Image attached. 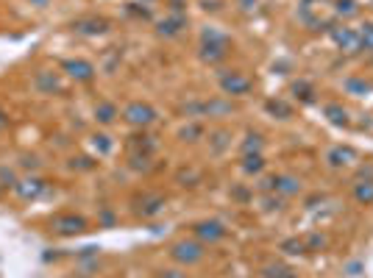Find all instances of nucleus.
I'll use <instances>...</instances> for the list:
<instances>
[{
    "label": "nucleus",
    "instance_id": "f257e3e1",
    "mask_svg": "<svg viewBox=\"0 0 373 278\" xmlns=\"http://www.w3.org/2000/svg\"><path fill=\"white\" fill-rule=\"evenodd\" d=\"M232 37L229 34H223V31H218V28H204L201 31V62L204 64H220V62H226L229 59V53H232Z\"/></svg>",
    "mask_w": 373,
    "mask_h": 278
},
{
    "label": "nucleus",
    "instance_id": "f03ea898",
    "mask_svg": "<svg viewBox=\"0 0 373 278\" xmlns=\"http://www.w3.org/2000/svg\"><path fill=\"white\" fill-rule=\"evenodd\" d=\"M170 256L181 264V267H193V264H201L204 256H207V245L198 242V239H178L170 250Z\"/></svg>",
    "mask_w": 373,
    "mask_h": 278
},
{
    "label": "nucleus",
    "instance_id": "7ed1b4c3",
    "mask_svg": "<svg viewBox=\"0 0 373 278\" xmlns=\"http://www.w3.org/2000/svg\"><path fill=\"white\" fill-rule=\"evenodd\" d=\"M156 109L150 106V103H145V101H131V103H125V109H123V120L131 125V128H139V131H145L148 125H153L156 123Z\"/></svg>",
    "mask_w": 373,
    "mask_h": 278
},
{
    "label": "nucleus",
    "instance_id": "20e7f679",
    "mask_svg": "<svg viewBox=\"0 0 373 278\" xmlns=\"http://www.w3.org/2000/svg\"><path fill=\"white\" fill-rule=\"evenodd\" d=\"M218 84H220V92H223L226 98H245V95L254 89V78L245 76V73H240V70L223 73V76L218 78Z\"/></svg>",
    "mask_w": 373,
    "mask_h": 278
},
{
    "label": "nucleus",
    "instance_id": "39448f33",
    "mask_svg": "<svg viewBox=\"0 0 373 278\" xmlns=\"http://www.w3.org/2000/svg\"><path fill=\"white\" fill-rule=\"evenodd\" d=\"M326 34H329V40L334 42V48H337V51H342V53H359L356 28H348L345 23H331Z\"/></svg>",
    "mask_w": 373,
    "mask_h": 278
},
{
    "label": "nucleus",
    "instance_id": "423d86ee",
    "mask_svg": "<svg viewBox=\"0 0 373 278\" xmlns=\"http://www.w3.org/2000/svg\"><path fill=\"white\" fill-rule=\"evenodd\" d=\"M193 234H196V239L198 242H204V245H218L220 239H226V225L220 223V220H198L196 225H193Z\"/></svg>",
    "mask_w": 373,
    "mask_h": 278
},
{
    "label": "nucleus",
    "instance_id": "0eeeda50",
    "mask_svg": "<svg viewBox=\"0 0 373 278\" xmlns=\"http://www.w3.org/2000/svg\"><path fill=\"white\" fill-rule=\"evenodd\" d=\"M326 162L334 170H345V167H354L359 162V150L354 145H331L326 150Z\"/></svg>",
    "mask_w": 373,
    "mask_h": 278
},
{
    "label": "nucleus",
    "instance_id": "6e6552de",
    "mask_svg": "<svg viewBox=\"0 0 373 278\" xmlns=\"http://www.w3.org/2000/svg\"><path fill=\"white\" fill-rule=\"evenodd\" d=\"M51 225H53V231L62 234V236H76V234H84V231L89 228V223H87L81 214H73V211L56 214V217L51 220Z\"/></svg>",
    "mask_w": 373,
    "mask_h": 278
},
{
    "label": "nucleus",
    "instance_id": "1a4fd4ad",
    "mask_svg": "<svg viewBox=\"0 0 373 278\" xmlns=\"http://www.w3.org/2000/svg\"><path fill=\"white\" fill-rule=\"evenodd\" d=\"M62 70L67 73V78H73V81H78V84H89V81L98 76V67H95L92 62H87V59H67V62L62 64Z\"/></svg>",
    "mask_w": 373,
    "mask_h": 278
},
{
    "label": "nucleus",
    "instance_id": "9d476101",
    "mask_svg": "<svg viewBox=\"0 0 373 278\" xmlns=\"http://www.w3.org/2000/svg\"><path fill=\"white\" fill-rule=\"evenodd\" d=\"M45 189H48V184L40 175H26V178H17V184H15V195L20 200H37L45 195Z\"/></svg>",
    "mask_w": 373,
    "mask_h": 278
},
{
    "label": "nucleus",
    "instance_id": "9b49d317",
    "mask_svg": "<svg viewBox=\"0 0 373 278\" xmlns=\"http://www.w3.org/2000/svg\"><path fill=\"white\" fill-rule=\"evenodd\" d=\"M184 28H186V12H167L164 20L156 23V34L164 37V40L178 37Z\"/></svg>",
    "mask_w": 373,
    "mask_h": 278
},
{
    "label": "nucleus",
    "instance_id": "f8f14e48",
    "mask_svg": "<svg viewBox=\"0 0 373 278\" xmlns=\"http://www.w3.org/2000/svg\"><path fill=\"white\" fill-rule=\"evenodd\" d=\"M237 112V106L232 103V98H212V101H201V117H215V120H223V117H232Z\"/></svg>",
    "mask_w": 373,
    "mask_h": 278
},
{
    "label": "nucleus",
    "instance_id": "ddd939ff",
    "mask_svg": "<svg viewBox=\"0 0 373 278\" xmlns=\"http://www.w3.org/2000/svg\"><path fill=\"white\" fill-rule=\"evenodd\" d=\"M273 192L279 198H295L304 192V184H301V178H295L290 173H279V175H273Z\"/></svg>",
    "mask_w": 373,
    "mask_h": 278
},
{
    "label": "nucleus",
    "instance_id": "4468645a",
    "mask_svg": "<svg viewBox=\"0 0 373 278\" xmlns=\"http://www.w3.org/2000/svg\"><path fill=\"white\" fill-rule=\"evenodd\" d=\"M162 209H164V198L156 192H145L142 198H137V206H134L139 217H156Z\"/></svg>",
    "mask_w": 373,
    "mask_h": 278
},
{
    "label": "nucleus",
    "instance_id": "2eb2a0df",
    "mask_svg": "<svg viewBox=\"0 0 373 278\" xmlns=\"http://www.w3.org/2000/svg\"><path fill=\"white\" fill-rule=\"evenodd\" d=\"M73 28L84 37H101V34L109 31V20L106 17H81V20L73 23Z\"/></svg>",
    "mask_w": 373,
    "mask_h": 278
},
{
    "label": "nucleus",
    "instance_id": "dca6fc26",
    "mask_svg": "<svg viewBox=\"0 0 373 278\" xmlns=\"http://www.w3.org/2000/svg\"><path fill=\"white\" fill-rule=\"evenodd\" d=\"M34 87H37L40 95H53V92L62 89V81H59L56 73H45V70H42V73L34 76Z\"/></svg>",
    "mask_w": 373,
    "mask_h": 278
},
{
    "label": "nucleus",
    "instance_id": "f3484780",
    "mask_svg": "<svg viewBox=\"0 0 373 278\" xmlns=\"http://www.w3.org/2000/svg\"><path fill=\"white\" fill-rule=\"evenodd\" d=\"M323 117H326L331 125H337V128H348V125H351L348 109L340 106V103H326V106H323Z\"/></svg>",
    "mask_w": 373,
    "mask_h": 278
},
{
    "label": "nucleus",
    "instance_id": "a211bd4d",
    "mask_svg": "<svg viewBox=\"0 0 373 278\" xmlns=\"http://www.w3.org/2000/svg\"><path fill=\"white\" fill-rule=\"evenodd\" d=\"M354 200H356L359 206H373V175L359 178V181L354 184Z\"/></svg>",
    "mask_w": 373,
    "mask_h": 278
},
{
    "label": "nucleus",
    "instance_id": "6ab92c4d",
    "mask_svg": "<svg viewBox=\"0 0 373 278\" xmlns=\"http://www.w3.org/2000/svg\"><path fill=\"white\" fill-rule=\"evenodd\" d=\"M342 89H345L348 95H354V98H365V95H370V92H373V81L359 78V76H351V78H345Z\"/></svg>",
    "mask_w": 373,
    "mask_h": 278
},
{
    "label": "nucleus",
    "instance_id": "aec40b11",
    "mask_svg": "<svg viewBox=\"0 0 373 278\" xmlns=\"http://www.w3.org/2000/svg\"><path fill=\"white\" fill-rule=\"evenodd\" d=\"M117 117H120V112H117V106H114L112 101H101V103L95 106V120H98L101 125H112Z\"/></svg>",
    "mask_w": 373,
    "mask_h": 278
},
{
    "label": "nucleus",
    "instance_id": "412c9836",
    "mask_svg": "<svg viewBox=\"0 0 373 278\" xmlns=\"http://www.w3.org/2000/svg\"><path fill=\"white\" fill-rule=\"evenodd\" d=\"M334 17L342 20V23L359 17V3L356 0H334Z\"/></svg>",
    "mask_w": 373,
    "mask_h": 278
},
{
    "label": "nucleus",
    "instance_id": "4be33fe9",
    "mask_svg": "<svg viewBox=\"0 0 373 278\" xmlns=\"http://www.w3.org/2000/svg\"><path fill=\"white\" fill-rule=\"evenodd\" d=\"M265 112H268L270 117H276V120H290V117H293V106L284 103V101H279V98L265 101Z\"/></svg>",
    "mask_w": 373,
    "mask_h": 278
},
{
    "label": "nucleus",
    "instance_id": "5701e85b",
    "mask_svg": "<svg viewBox=\"0 0 373 278\" xmlns=\"http://www.w3.org/2000/svg\"><path fill=\"white\" fill-rule=\"evenodd\" d=\"M240 170H243L245 175H259V173L265 170V156H262V153H248V156H243Z\"/></svg>",
    "mask_w": 373,
    "mask_h": 278
},
{
    "label": "nucleus",
    "instance_id": "b1692460",
    "mask_svg": "<svg viewBox=\"0 0 373 278\" xmlns=\"http://www.w3.org/2000/svg\"><path fill=\"white\" fill-rule=\"evenodd\" d=\"M262 148H265V137H262L259 131H248L245 139H243V145H240L243 156H248V153H262Z\"/></svg>",
    "mask_w": 373,
    "mask_h": 278
},
{
    "label": "nucleus",
    "instance_id": "393cba45",
    "mask_svg": "<svg viewBox=\"0 0 373 278\" xmlns=\"http://www.w3.org/2000/svg\"><path fill=\"white\" fill-rule=\"evenodd\" d=\"M356 40H359V51L373 53V23H370V20L356 28Z\"/></svg>",
    "mask_w": 373,
    "mask_h": 278
},
{
    "label": "nucleus",
    "instance_id": "a878e982",
    "mask_svg": "<svg viewBox=\"0 0 373 278\" xmlns=\"http://www.w3.org/2000/svg\"><path fill=\"white\" fill-rule=\"evenodd\" d=\"M293 95H295L301 103H315V87H312L309 81H304V78H298V81L293 84Z\"/></svg>",
    "mask_w": 373,
    "mask_h": 278
},
{
    "label": "nucleus",
    "instance_id": "bb28decb",
    "mask_svg": "<svg viewBox=\"0 0 373 278\" xmlns=\"http://www.w3.org/2000/svg\"><path fill=\"white\" fill-rule=\"evenodd\" d=\"M89 142H92V150H95L98 156H109V153H112V148H114V142H112L106 134H92V137H89Z\"/></svg>",
    "mask_w": 373,
    "mask_h": 278
},
{
    "label": "nucleus",
    "instance_id": "cd10ccee",
    "mask_svg": "<svg viewBox=\"0 0 373 278\" xmlns=\"http://www.w3.org/2000/svg\"><path fill=\"white\" fill-rule=\"evenodd\" d=\"M131 148H137V153H153L156 150V139L153 137H148V134H137V137H131Z\"/></svg>",
    "mask_w": 373,
    "mask_h": 278
},
{
    "label": "nucleus",
    "instance_id": "c85d7f7f",
    "mask_svg": "<svg viewBox=\"0 0 373 278\" xmlns=\"http://www.w3.org/2000/svg\"><path fill=\"white\" fill-rule=\"evenodd\" d=\"M281 250H284L287 256H304V253H309V250H306V242H304V239H298V236L284 239V242H281Z\"/></svg>",
    "mask_w": 373,
    "mask_h": 278
},
{
    "label": "nucleus",
    "instance_id": "c756f323",
    "mask_svg": "<svg viewBox=\"0 0 373 278\" xmlns=\"http://www.w3.org/2000/svg\"><path fill=\"white\" fill-rule=\"evenodd\" d=\"M178 137H181L184 142H198V139L204 137V125H201V123H190V125H184V128L178 131Z\"/></svg>",
    "mask_w": 373,
    "mask_h": 278
},
{
    "label": "nucleus",
    "instance_id": "7c9ffc66",
    "mask_svg": "<svg viewBox=\"0 0 373 278\" xmlns=\"http://www.w3.org/2000/svg\"><path fill=\"white\" fill-rule=\"evenodd\" d=\"M131 170H142V173H148L150 170V156L148 153H131Z\"/></svg>",
    "mask_w": 373,
    "mask_h": 278
},
{
    "label": "nucleus",
    "instance_id": "2f4dec72",
    "mask_svg": "<svg viewBox=\"0 0 373 278\" xmlns=\"http://www.w3.org/2000/svg\"><path fill=\"white\" fill-rule=\"evenodd\" d=\"M287 272H290V267H284V264H265L262 278H284Z\"/></svg>",
    "mask_w": 373,
    "mask_h": 278
},
{
    "label": "nucleus",
    "instance_id": "473e14b6",
    "mask_svg": "<svg viewBox=\"0 0 373 278\" xmlns=\"http://www.w3.org/2000/svg\"><path fill=\"white\" fill-rule=\"evenodd\" d=\"M125 15H131V17H139V20H150V12H148V6H142V3H128L125 6Z\"/></svg>",
    "mask_w": 373,
    "mask_h": 278
},
{
    "label": "nucleus",
    "instance_id": "72a5a7b5",
    "mask_svg": "<svg viewBox=\"0 0 373 278\" xmlns=\"http://www.w3.org/2000/svg\"><path fill=\"white\" fill-rule=\"evenodd\" d=\"M226 137H229V131H215V134H209V142H215V153H223V148H226Z\"/></svg>",
    "mask_w": 373,
    "mask_h": 278
},
{
    "label": "nucleus",
    "instance_id": "f704fd0d",
    "mask_svg": "<svg viewBox=\"0 0 373 278\" xmlns=\"http://www.w3.org/2000/svg\"><path fill=\"white\" fill-rule=\"evenodd\" d=\"M304 242H306V250H318L326 245V239L320 234H309V236H304Z\"/></svg>",
    "mask_w": 373,
    "mask_h": 278
},
{
    "label": "nucleus",
    "instance_id": "c9c22d12",
    "mask_svg": "<svg viewBox=\"0 0 373 278\" xmlns=\"http://www.w3.org/2000/svg\"><path fill=\"white\" fill-rule=\"evenodd\" d=\"M262 203H265V209H268V211H273V209H281V198H279L276 192H270L268 198H262Z\"/></svg>",
    "mask_w": 373,
    "mask_h": 278
},
{
    "label": "nucleus",
    "instance_id": "e433bc0d",
    "mask_svg": "<svg viewBox=\"0 0 373 278\" xmlns=\"http://www.w3.org/2000/svg\"><path fill=\"white\" fill-rule=\"evenodd\" d=\"M257 3H259V0H237V9L243 15H254L257 12Z\"/></svg>",
    "mask_w": 373,
    "mask_h": 278
},
{
    "label": "nucleus",
    "instance_id": "4c0bfd02",
    "mask_svg": "<svg viewBox=\"0 0 373 278\" xmlns=\"http://www.w3.org/2000/svg\"><path fill=\"white\" fill-rule=\"evenodd\" d=\"M23 167L26 170H40V159L37 156H23Z\"/></svg>",
    "mask_w": 373,
    "mask_h": 278
},
{
    "label": "nucleus",
    "instance_id": "58836bf2",
    "mask_svg": "<svg viewBox=\"0 0 373 278\" xmlns=\"http://www.w3.org/2000/svg\"><path fill=\"white\" fill-rule=\"evenodd\" d=\"M167 3H170V12H184V3H186V0H167Z\"/></svg>",
    "mask_w": 373,
    "mask_h": 278
},
{
    "label": "nucleus",
    "instance_id": "ea45409f",
    "mask_svg": "<svg viewBox=\"0 0 373 278\" xmlns=\"http://www.w3.org/2000/svg\"><path fill=\"white\" fill-rule=\"evenodd\" d=\"M26 3H31L34 9H48V6H51V0H26Z\"/></svg>",
    "mask_w": 373,
    "mask_h": 278
},
{
    "label": "nucleus",
    "instance_id": "a19ab883",
    "mask_svg": "<svg viewBox=\"0 0 373 278\" xmlns=\"http://www.w3.org/2000/svg\"><path fill=\"white\" fill-rule=\"evenodd\" d=\"M162 278H186V272H181V270H164Z\"/></svg>",
    "mask_w": 373,
    "mask_h": 278
},
{
    "label": "nucleus",
    "instance_id": "79ce46f5",
    "mask_svg": "<svg viewBox=\"0 0 373 278\" xmlns=\"http://www.w3.org/2000/svg\"><path fill=\"white\" fill-rule=\"evenodd\" d=\"M6 125H9V117H6L3 109H0V128H6Z\"/></svg>",
    "mask_w": 373,
    "mask_h": 278
},
{
    "label": "nucleus",
    "instance_id": "37998d69",
    "mask_svg": "<svg viewBox=\"0 0 373 278\" xmlns=\"http://www.w3.org/2000/svg\"><path fill=\"white\" fill-rule=\"evenodd\" d=\"M137 3H142V6H148V3H153V0H137Z\"/></svg>",
    "mask_w": 373,
    "mask_h": 278
},
{
    "label": "nucleus",
    "instance_id": "c03bdc74",
    "mask_svg": "<svg viewBox=\"0 0 373 278\" xmlns=\"http://www.w3.org/2000/svg\"><path fill=\"white\" fill-rule=\"evenodd\" d=\"M284 278H298V275H295V272H293V270H290V272H287V275H284Z\"/></svg>",
    "mask_w": 373,
    "mask_h": 278
},
{
    "label": "nucleus",
    "instance_id": "a18cd8bd",
    "mask_svg": "<svg viewBox=\"0 0 373 278\" xmlns=\"http://www.w3.org/2000/svg\"><path fill=\"white\" fill-rule=\"evenodd\" d=\"M0 192H3V184H0Z\"/></svg>",
    "mask_w": 373,
    "mask_h": 278
},
{
    "label": "nucleus",
    "instance_id": "49530a36",
    "mask_svg": "<svg viewBox=\"0 0 373 278\" xmlns=\"http://www.w3.org/2000/svg\"><path fill=\"white\" fill-rule=\"evenodd\" d=\"M73 278H76V275H73Z\"/></svg>",
    "mask_w": 373,
    "mask_h": 278
}]
</instances>
